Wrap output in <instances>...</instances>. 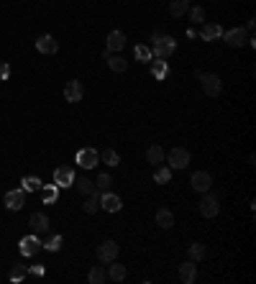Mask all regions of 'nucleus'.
I'll return each mask as SVG.
<instances>
[{
	"label": "nucleus",
	"instance_id": "obj_22",
	"mask_svg": "<svg viewBox=\"0 0 256 284\" xmlns=\"http://www.w3.org/2000/svg\"><path fill=\"white\" fill-rule=\"evenodd\" d=\"M146 161L159 167L162 161H164V149L162 146H149V149H146Z\"/></svg>",
	"mask_w": 256,
	"mask_h": 284
},
{
	"label": "nucleus",
	"instance_id": "obj_7",
	"mask_svg": "<svg viewBox=\"0 0 256 284\" xmlns=\"http://www.w3.org/2000/svg\"><path fill=\"white\" fill-rule=\"evenodd\" d=\"M223 38L228 46H243L249 41V31L246 28H231V31H223Z\"/></svg>",
	"mask_w": 256,
	"mask_h": 284
},
{
	"label": "nucleus",
	"instance_id": "obj_35",
	"mask_svg": "<svg viewBox=\"0 0 256 284\" xmlns=\"http://www.w3.org/2000/svg\"><path fill=\"white\" fill-rule=\"evenodd\" d=\"M44 248L46 251H59V248H62V236H52V238L44 243Z\"/></svg>",
	"mask_w": 256,
	"mask_h": 284
},
{
	"label": "nucleus",
	"instance_id": "obj_5",
	"mask_svg": "<svg viewBox=\"0 0 256 284\" xmlns=\"http://www.w3.org/2000/svg\"><path fill=\"white\" fill-rule=\"evenodd\" d=\"M166 161H169L172 169H187V164H190V151L187 149H172L169 154H166Z\"/></svg>",
	"mask_w": 256,
	"mask_h": 284
},
{
	"label": "nucleus",
	"instance_id": "obj_36",
	"mask_svg": "<svg viewBox=\"0 0 256 284\" xmlns=\"http://www.w3.org/2000/svg\"><path fill=\"white\" fill-rule=\"evenodd\" d=\"M187 13H190L192 23H202V21H205V11H202L200 5H198V8H192V11H187Z\"/></svg>",
	"mask_w": 256,
	"mask_h": 284
},
{
	"label": "nucleus",
	"instance_id": "obj_8",
	"mask_svg": "<svg viewBox=\"0 0 256 284\" xmlns=\"http://www.w3.org/2000/svg\"><path fill=\"white\" fill-rule=\"evenodd\" d=\"M54 185L59 189H62V187H72L74 185V171H72V167H59L54 171Z\"/></svg>",
	"mask_w": 256,
	"mask_h": 284
},
{
	"label": "nucleus",
	"instance_id": "obj_10",
	"mask_svg": "<svg viewBox=\"0 0 256 284\" xmlns=\"http://www.w3.org/2000/svg\"><path fill=\"white\" fill-rule=\"evenodd\" d=\"M26 205V192L23 189H11L5 195V208L8 210H21Z\"/></svg>",
	"mask_w": 256,
	"mask_h": 284
},
{
	"label": "nucleus",
	"instance_id": "obj_19",
	"mask_svg": "<svg viewBox=\"0 0 256 284\" xmlns=\"http://www.w3.org/2000/svg\"><path fill=\"white\" fill-rule=\"evenodd\" d=\"M195 277H198L195 261H184V264H180V279H182L184 284H192V282H195Z\"/></svg>",
	"mask_w": 256,
	"mask_h": 284
},
{
	"label": "nucleus",
	"instance_id": "obj_30",
	"mask_svg": "<svg viewBox=\"0 0 256 284\" xmlns=\"http://www.w3.org/2000/svg\"><path fill=\"white\" fill-rule=\"evenodd\" d=\"M169 179H172V169L169 167H159L154 171V182H159V185H166Z\"/></svg>",
	"mask_w": 256,
	"mask_h": 284
},
{
	"label": "nucleus",
	"instance_id": "obj_12",
	"mask_svg": "<svg viewBox=\"0 0 256 284\" xmlns=\"http://www.w3.org/2000/svg\"><path fill=\"white\" fill-rule=\"evenodd\" d=\"M82 95H85L82 82H77V79H72V82H67V87H64V97H67V103H80Z\"/></svg>",
	"mask_w": 256,
	"mask_h": 284
},
{
	"label": "nucleus",
	"instance_id": "obj_20",
	"mask_svg": "<svg viewBox=\"0 0 256 284\" xmlns=\"http://www.w3.org/2000/svg\"><path fill=\"white\" fill-rule=\"evenodd\" d=\"M41 200H44V205H54L59 200V187L56 185H44L41 187Z\"/></svg>",
	"mask_w": 256,
	"mask_h": 284
},
{
	"label": "nucleus",
	"instance_id": "obj_28",
	"mask_svg": "<svg viewBox=\"0 0 256 284\" xmlns=\"http://www.w3.org/2000/svg\"><path fill=\"white\" fill-rule=\"evenodd\" d=\"M113 264V261H110ZM108 279H113V282H123L126 279V266H121V264H113L110 271H108Z\"/></svg>",
	"mask_w": 256,
	"mask_h": 284
},
{
	"label": "nucleus",
	"instance_id": "obj_14",
	"mask_svg": "<svg viewBox=\"0 0 256 284\" xmlns=\"http://www.w3.org/2000/svg\"><path fill=\"white\" fill-rule=\"evenodd\" d=\"M123 46H126V34L123 31H110V34H108V52H110V54L121 52Z\"/></svg>",
	"mask_w": 256,
	"mask_h": 284
},
{
	"label": "nucleus",
	"instance_id": "obj_15",
	"mask_svg": "<svg viewBox=\"0 0 256 284\" xmlns=\"http://www.w3.org/2000/svg\"><path fill=\"white\" fill-rule=\"evenodd\" d=\"M100 208H105L108 212H118L123 208V202H121L118 195H113V192H105V195L100 197Z\"/></svg>",
	"mask_w": 256,
	"mask_h": 284
},
{
	"label": "nucleus",
	"instance_id": "obj_38",
	"mask_svg": "<svg viewBox=\"0 0 256 284\" xmlns=\"http://www.w3.org/2000/svg\"><path fill=\"white\" fill-rule=\"evenodd\" d=\"M11 77V67H8V62H0V79H8Z\"/></svg>",
	"mask_w": 256,
	"mask_h": 284
},
{
	"label": "nucleus",
	"instance_id": "obj_16",
	"mask_svg": "<svg viewBox=\"0 0 256 284\" xmlns=\"http://www.w3.org/2000/svg\"><path fill=\"white\" fill-rule=\"evenodd\" d=\"M200 36H202V41H215V38L223 36V28L218 23H205L200 28Z\"/></svg>",
	"mask_w": 256,
	"mask_h": 284
},
{
	"label": "nucleus",
	"instance_id": "obj_31",
	"mask_svg": "<svg viewBox=\"0 0 256 284\" xmlns=\"http://www.w3.org/2000/svg\"><path fill=\"white\" fill-rule=\"evenodd\" d=\"M97 208H100V197H97V189L92 192V195H87V202H85V212H97Z\"/></svg>",
	"mask_w": 256,
	"mask_h": 284
},
{
	"label": "nucleus",
	"instance_id": "obj_37",
	"mask_svg": "<svg viewBox=\"0 0 256 284\" xmlns=\"http://www.w3.org/2000/svg\"><path fill=\"white\" fill-rule=\"evenodd\" d=\"M110 174H105V171H103V174H97V182H95V185H97V189H108V187H110Z\"/></svg>",
	"mask_w": 256,
	"mask_h": 284
},
{
	"label": "nucleus",
	"instance_id": "obj_33",
	"mask_svg": "<svg viewBox=\"0 0 256 284\" xmlns=\"http://www.w3.org/2000/svg\"><path fill=\"white\" fill-rule=\"evenodd\" d=\"M133 54H136V59H139V62H151V49L149 46H136L133 49Z\"/></svg>",
	"mask_w": 256,
	"mask_h": 284
},
{
	"label": "nucleus",
	"instance_id": "obj_2",
	"mask_svg": "<svg viewBox=\"0 0 256 284\" xmlns=\"http://www.w3.org/2000/svg\"><path fill=\"white\" fill-rule=\"evenodd\" d=\"M195 77L200 79V85L205 90V95L208 97H218L220 95V90H223V82H220V77L218 75H208V72H195Z\"/></svg>",
	"mask_w": 256,
	"mask_h": 284
},
{
	"label": "nucleus",
	"instance_id": "obj_29",
	"mask_svg": "<svg viewBox=\"0 0 256 284\" xmlns=\"http://www.w3.org/2000/svg\"><path fill=\"white\" fill-rule=\"evenodd\" d=\"M26 274H28V266H23V264H16V266L11 269V282H23L26 279Z\"/></svg>",
	"mask_w": 256,
	"mask_h": 284
},
{
	"label": "nucleus",
	"instance_id": "obj_32",
	"mask_svg": "<svg viewBox=\"0 0 256 284\" xmlns=\"http://www.w3.org/2000/svg\"><path fill=\"white\" fill-rule=\"evenodd\" d=\"M87 279H90L92 284H103L108 279V271L103 266H92V271H90V277H87Z\"/></svg>",
	"mask_w": 256,
	"mask_h": 284
},
{
	"label": "nucleus",
	"instance_id": "obj_3",
	"mask_svg": "<svg viewBox=\"0 0 256 284\" xmlns=\"http://www.w3.org/2000/svg\"><path fill=\"white\" fill-rule=\"evenodd\" d=\"M218 212H220V200H218V195H213V192L208 189L205 192V197H202V202H200V215L215 218Z\"/></svg>",
	"mask_w": 256,
	"mask_h": 284
},
{
	"label": "nucleus",
	"instance_id": "obj_24",
	"mask_svg": "<svg viewBox=\"0 0 256 284\" xmlns=\"http://www.w3.org/2000/svg\"><path fill=\"white\" fill-rule=\"evenodd\" d=\"M187 11H190V3H187V0H172V5H169V13H172L174 18H182Z\"/></svg>",
	"mask_w": 256,
	"mask_h": 284
},
{
	"label": "nucleus",
	"instance_id": "obj_34",
	"mask_svg": "<svg viewBox=\"0 0 256 284\" xmlns=\"http://www.w3.org/2000/svg\"><path fill=\"white\" fill-rule=\"evenodd\" d=\"M205 256V246H202V243H192V246H190V259L192 261H200Z\"/></svg>",
	"mask_w": 256,
	"mask_h": 284
},
{
	"label": "nucleus",
	"instance_id": "obj_17",
	"mask_svg": "<svg viewBox=\"0 0 256 284\" xmlns=\"http://www.w3.org/2000/svg\"><path fill=\"white\" fill-rule=\"evenodd\" d=\"M28 226H31L34 233H46L49 230V218L44 215V212H34L31 220H28Z\"/></svg>",
	"mask_w": 256,
	"mask_h": 284
},
{
	"label": "nucleus",
	"instance_id": "obj_39",
	"mask_svg": "<svg viewBox=\"0 0 256 284\" xmlns=\"http://www.w3.org/2000/svg\"><path fill=\"white\" fill-rule=\"evenodd\" d=\"M44 266H41V264H36V266H28V274H34V277H44Z\"/></svg>",
	"mask_w": 256,
	"mask_h": 284
},
{
	"label": "nucleus",
	"instance_id": "obj_23",
	"mask_svg": "<svg viewBox=\"0 0 256 284\" xmlns=\"http://www.w3.org/2000/svg\"><path fill=\"white\" fill-rule=\"evenodd\" d=\"M151 75L156 79H164L166 75H169V64H166L164 59H156V62H151Z\"/></svg>",
	"mask_w": 256,
	"mask_h": 284
},
{
	"label": "nucleus",
	"instance_id": "obj_18",
	"mask_svg": "<svg viewBox=\"0 0 256 284\" xmlns=\"http://www.w3.org/2000/svg\"><path fill=\"white\" fill-rule=\"evenodd\" d=\"M105 59H108V67H110L113 72H126V69H128V62H126L121 54H110L105 49Z\"/></svg>",
	"mask_w": 256,
	"mask_h": 284
},
{
	"label": "nucleus",
	"instance_id": "obj_26",
	"mask_svg": "<svg viewBox=\"0 0 256 284\" xmlns=\"http://www.w3.org/2000/svg\"><path fill=\"white\" fill-rule=\"evenodd\" d=\"M100 159L105 161L108 167H118V164H121V156H118V151H115V149H105L103 154H100Z\"/></svg>",
	"mask_w": 256,
	"mask_h": 284
},
{
	"label": "nucleus",
	"instance_id": "obj_4",
	"mask_svg": "<svg viewBox=\"0 0 256 284\" xmlns=\"http://www.w3.org/2000/svg\"><path fill=\"white\" fill-rule=\"evenodd\" d=\"M74 159H77V164H80L82 169H92V167H97V161H100V154H97V149L85 146V149L77 151Z\"/></svg>",
	"mask_w": 256,
	"mask_h": 284
},
{
	"label": "nucleus",
	"instance_id": "obj_9",
	"mask_svg": "<svg viewBox=\"0 0 256 284\" xmlns=\"http://www.w3.org/2000/svg\"><path fill=\"white\" fill-rule=\"evenodd\" d=\"M41 248H44V243L38 241L36 233H31V236H26V238L21 241V253H23V256H36Z\"/></svg>",
	"mask_w": 256,
	"mask_h": 284
},
{
	"label": "nucleus",
	"instance_id": "obj_1",
	"mask_svg": "<svg viewBox=\"0 0 256 284\" xmlns=\"http://www.w3.org/2000/svg\"><path fill=\"white\" fill-rule=\"evenodd\" d=\"M151 41H154V46H151V57L154 59H169L174 52H177V41L172 36H159V34H154L151 36Z\"/></svg>",
	"mask_w": 256,
	"mask_h": 284
},
{
	"label": "nucleus",
	"instance_id": "obj_6",
	"mask_svg": "<svg viewBox=\"0 0 256 284\" xmlns=\"http://www.w3.org/2000/svg\"><path fill=\"white\" fill-rule=\"evenodd\" d=\"M118 241H103L100 246H97V259L100 261H105V264H110V261H115V256H118Z\"/></svg>",
	"mask_w": 256,
	"mask_h": 284
},
{
	"label": "nucleus",
	"instance_id": "obj_21",
	"mask_svg": "<svg viewBox=\"0 0 256 284\" xmlns=\"http://www.w3.org/2000/svg\"><path fill=\"white\" fill-rule=\"evenodd\" d=\"M156 223H159V228H164V230H169V228L174 226V215H172V210H166V208H162L159 212H156Z\"/></svg>",
	"mask_w": 256,
	"mask_h": 284
},
{
	"label": "nucleus",
	"instance_id": "obj_13",
	"mask_svg": "<svg viewBox=\"0 0 256 284\" xmlns=\"http://www.w3.org/2000/svg\"><path fill=\"white\" fill-rule=\"evenodd\" d=\"M210 187H213V177L208 174V171H195V174H192V189L208 192Z\"/></svg>",
	"mask_w": 256,
	"mask_h": 284
},
{
	"label": "nucleus",
	"instance_id": "obj_11",
	"mask_svg": "<svg viewBox=\"0 0 256 284\" xmlns=\"http://www.w3.org/2000/svg\"><path fill=\"white\" fill-rule=\"evenodd\" d=\"M56 49H59V44H56L54 36L44 34V36L36 38V52H41V54H56Z\"/></svg>",
	"mask_w": 256,
	"mask_h": 284
},
{
	"label": "nucleus",
	"instance_id": "obj_25",
	"mask_svg": "<svg viewBox=\"0 0 256 284\" xmlns=\"http://www.w3.org/2000/svg\"><path fill=\"white\" fill-rule=\"evenodd\" d=\"M74 185H77V192H82V195H92V192H95V182L87 179V177L74 179Z\"/></svg>",
	"mask_w": 256,
	"mask_h": 284
},
{
	"label": "nucleus",
	"instance_id": "obj_27",
	"mask_svg": "<svg viewBox=\"0 0 256 284\" xmlns=\"http://www.w3.org/2000/svg\"><path fill=\"white\" fill-rule=\"evenodd\" d=\"M21 189L23 192H36V189H41L44 185H41V179H38V177H23V182H21Z\"/></svg>",
	"mask_w": 256,
	"mask_h": 284
}]
</instances>
